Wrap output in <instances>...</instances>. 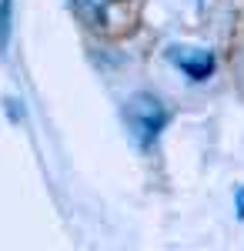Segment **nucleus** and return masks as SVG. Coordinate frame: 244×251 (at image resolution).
<instances>
[{"label":"nucleus","instance_id":"obj_1","mask_svg":"<svg viewBox=\"0 0 244 251\" xmlns=\"http://www.w3.org/2000/svg\"><path fill=\"white\" fill-rule=\"evenodd\" d=\"M124 114H127V127H131L134 144L141 151H150L161 141V134H164V127H168V121H171L168 104L161 97L147 94V91L144 94H134L127 100V107H124Z\"/></svg>","mask_w":244,"mask_h":251},{"label":"nucleus","instance_id":"obj_2","mask_svg":"<svg viewBox=\"0 0 244 251\" xmlns=\"http://www.w3.org/2000/svg\"><path fill=\"white\" fill-rule=\"evenodd\" d=\"M168 57H171V64H174V67H177L188 80H194V84H204V80L214 74V67H218V57H214L211 50L184 54V47H171Z\"/></svg>","mask_w":244,"mask_h":251},{"label":"nucleus","instance_id":"obj_3","mask_svg":"<svg viewBox=\"0 0 244 251\" xmlns=\"http://www.w3.org/2000/svg\"><path fill=\"white\" fill-rule=\"evenodd\" d=\"M117 0H71V7H74V14L87 27H94V30H104L107 24H111V10Z\"/></svg>","mask_w":244,"mask_h":251},{"label":"nucleus","instance_id":"obj_4","mask_svg":"<svg viewBox=\"0 0 244 251\" xmlns=\"http://www.w3.org/2000/svg\"><path fill=\"white\" fill-rule=\"evenodd\" d=\"M14 37V0H0V57H7Z\"/></svg>","mask_w":244,"mask_h":251},{"label":"nucleus","instance_id":"obj_5","mask_svg":"<svg viewBox=\"0 0 244 251\" xmlns=\"http://www.w3.org/2000/svg\"><path fill=\"white\" fill-rule=\"evenodd\" d=\"M3 104H7V114H10V121H20V107H17V100H14V97H7Z\"/></svg>","mask_w":244,"mask_h":251},{"label":"nucleus","instance_id":"obj_6","mask_svg":"<svg viewBox=\"0 0 244 251\" xmlns=\"http://www.w3.org/2000/svg\"><path fill=\"white\" fill-rule=\"evenodd\" d=\"M234 208H238V218L244 221V188H238V194H234Z\"/></svg>","mask_w":244,"mask_h":251},{"label":"nucleus","instance_id":"obj_7","mask_svg":"<svg viewBox=\"0 0 244 251\" xmlns=\"http://www.w3.org/2000/svg\"><path fill=\"white\" fill-rule=\"evenodd\" d=\"M197 7H204V0H197Z\"/></svg>","mask_w":244,"mask_h":251}]
</instances>
